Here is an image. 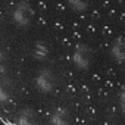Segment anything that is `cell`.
Masks as SVG:
<instances>
[{"instance_id": "cell-9", "label": "cell", "mask_w": 125, "mask_h": 125, "mask_svg": "<svg viewBox=\"0 0 125 125\" xmlns=\"http://www.w3.org/2000/svg\"><path fill=\"white\" fill-rule=\"evenodd\" d=\"M118 103H119V109L121 112L125 115V84L121 87L119 90V94H118Z\"/></svg>"}, {"instance_id": "cell-10", "label": "cell", "mask_w": 125, "mask_h": 125, "mask_svg": "<svg viewBox=\"0 0 125 125\" xmlns=\"http://www.w3.org/2000/svg\"><path fill=\"white\" fill-rule=\"evenodd\" d=\"M9 97H10V93H9L8 87L0 83V102H8Z\"/></svg>"}, {"instance_id": "cell-5", "label": "cell", "mask_w": 125, "mask_h": 125, "mask_svg": "<svg viewBox=\"0 0 125 125\" xmlns=\"http://www.w3.org/2000/svg\"><path fill=\"white\" fill-rule=\"evenodd\" d=\"M109 54L116 63H125V37H116L110 43Z\"/></svg>"}, {"instance_id": "cell-1", "label": "cell", "mask_w": 125, "mask_h": 125, "mask_svg": "<svg viewBox=\"0 0 125 125\" xmlns=\"http://www.w3.org/2000/svg\"><path fill=\"white\" fill-rule=\"evenodd\" d=\"M72 63L80 71H87L94 63V52L85 43H78L72 50Z\"/></svg>"}, {"instance_id": "cell-4", "label": "cell", "mask_w": 125, "mask_h": 125, "mask_svg": "<svg viewBox=\"0 0 125 125\" xmlns=\"http://www.w3.org/2000/svg\"><path fill=\"white\" fill-rule=\"evenodd\" d=\"M30 54L34 60H38V62H47L52 56V50H50V46L46 43V41H34L30 47Z\"/></svg>"}, {"instance_id": "cell-7", "label": "cell", "mask_w": 125, "mask_h": 125, "mask_svg": "<svg viewBox=\"0 0 125 125\" xmlns=\"http://www.w3.org/2000/svg\"><path fill=\"white\" fill-rule=\"evenodd\" d=\"M16 125H38V116L37 113L27 107V109H22L19 113H18V118H16Z\"/></svg>"}, {"instance_id": "cell-6", "label": "cell", "mask_w": 125, "mask_h": 125, "mask_svg": "<svg viewBox=\"0 0 125 125\" xmlns=\"http://www.w3.org/2000/svg\"><path fill=\"white\" fill-rule=\"evenodd\" d=\"M49 125H72V115L66 107H57L50 113Z\"/></svg>"}, {"instance_id": "cell-2", "label": "cell", "mask_w": 125, "mask_h": 125, "mask_svg": "<svg viewBox=\"0 0 125 125\" xmlns=\"http://www.w3.org/2000/svg\"><path fill=\"white\" fill-rule=\"evenodd\" d=\"M35 18V10L28 2H19L12 10V22L18 28H28L32 25Z\"/></svg>"}, {"instance_id": "cell-8", "label": "cell", "mask_w": 125, "mask_h": 125, "mask_svg": "<svg viewBox=\"0 0 125 125\" xmlns=\"http://www.w3.org/2000/svg\"><path fill=\"white\" fill-rule=\"evenodd\" d=\"M68 6L71 10H74L77 13H84L90 9L91 0H68Z\"/></svg>"}, {"instance_id": "cell-12", "label": "cell", "mask_w": 125, "mask_h": 125, "mask_svg": "<svg viewBox=\"0 0 125 125\" xmlns=\"http://www.w3.org/2000/svg\"><path fill=\"white\" fill-rule=\"evenodd\" d=\"M109 125H113V124H109Z\"/></svg>"}, {"instance_id": "cell-3", "label": "cell", "mask_w": 125, "mask_h": 125, "mask_svg": "<svg viewBox=\"0 0 125 125\" xmlns=\"http://www.w3.org/2000/svg\"><path fill=\"white\" fill-rule=\"evenodd\" d=\"M34 87L43 94H49L57 87V77L50 68H41L34 75Z\"/></svg>"}, {"instance_id": "cell-11", "label": "cell", "mask_w": 125, "mask_h": 125, "mask_svg": "<svg viewBox=\"0 0 125 125\" xmlns=\"http://www.w3.org/2000/svg\"><path fill=\"white\" fill-rule=\"evenodd\" d=\"M6 69H8V56L3 52H0V74H3Z\"/></svg>"}]
</instances>
